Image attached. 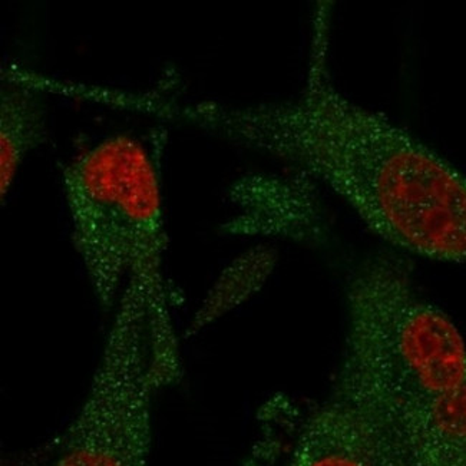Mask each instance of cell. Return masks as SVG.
<instances>
[{
  "instance_id": "obj_6",
  "label": "cell",
  "mask_w": 466,
  "mask_h": 466,
  "mask_svg": "<svg viewBox=\"0 0 466 466\" xmlns=\"http://www.w3.org/2000/svg\"><path fill=\"white\" fill-rule=\"evenodd\" d=\"M393 408L416 466H466V383L393 400Z\"/></svg>"
},
{
  "instance_id": "obj_8",
  "label": "cell",
  "mask_w": 466,
  "mask_h": 466,
  "mask_svg": "<svg viewBox=\"0 0 466 466\" xmlns=\"http://www.w3.org/2000/svg\"><path fill=\"white\" fill-rule=\"evenodd\" d=\"M271 266L273 257L268 251H254L241 257L217 284L204 309H201L196 328H203L260 288L270 273Z\"/></svg>"
},
{
  "instance_id": "obj_4",
  "label": "cell",
  "mask_w": 466,
  "mask_h": 466,
  "mask_svg": "<svg viewBox=\"0 0 466 466\" xmlns=\"http://www.w3.org/2000/svg\"><path fill=\"white\" fill-rule=\"evenodd\" d=\"M88 393L62 436L51 466H148L152 366L148 306L138 289L122 290Z\"/></svg>"
},
{
  "instance_id": "obj_3",
  "label": "cell",
  "mask_w": 466,
  "mask_h": 466,
  "mask_svg": "<svg viewBox=\"0 0 466 466\" xmlns=\"http://www.w3.org/2000/svg\"><path fill=\"white\" fill-rule=\"evenodd\" d=\"M346 319L365 329L393 400L466 383V341L445 311L416 290L402 257H363L346 280Z\"/></svg>"
},
{
  "instance_id": "obj_7",
  "label": "cell",
  "mask_w": 466,
  "mask_h": 466,
  "mask_svg": "<svg viewBox=\"0 0 466 466\" xmlns=\"http://www.w3.org/2000/svg\"><path fill=\"white\" fill-rule=\"evenodd\" d=\"M0 89V159L2 203L29 154L47 138L46 92L35 84L27 69L9 65Z\"/></svg>"
},
{
  "instance_id": "obj_5",
  "label": "cell",
  "mask_w": 466,
  "mask_h": 466,
  "mask_svg": "<svg viewBox=\"0 0 466 466\" xmlns=\"http://www.w3.org/2000/svg\"><path fill=\"white\" fill-rule=\"evenodd\" d=\"M289 466H416L378 351L358 329H346L333 388L304 423Z\"/></svg>"
},
{
  "instance_id": "obj_2",
  "label": "cell",
  "mask_w": 466,
  "mask_h": 466,
  "mask_svg": "<svg viewBox=\"0 0 466 466\" xmlns=\"http://www.w3.org/2000/svg\"><path fill=\"white\" fill-rule=\"evenodd\" d=\"M158 148L131 134H114L62 168L72 241L104 310L116 309L129 278L152 300L171 303Z\"/></svg>"
},
{
  "instance_id": "obj_1",
  "label": "cell",
  "mask_w": 466,
  "mask_h": 466,
  "mask_svg": "<svg viewBox=\"0 0 466 466\" xmlns=\"http://www.w3.org/2000/svg\"><path fill=\"white\" fill-rule=\"evenodd\" d=\"M316 26L308 81L284 101L183 104L146 94L138 111L208 132L298 168L340 197L396 250L466 264V176L386 116L336 89Z\"/></svg>"
}]
</instances>
